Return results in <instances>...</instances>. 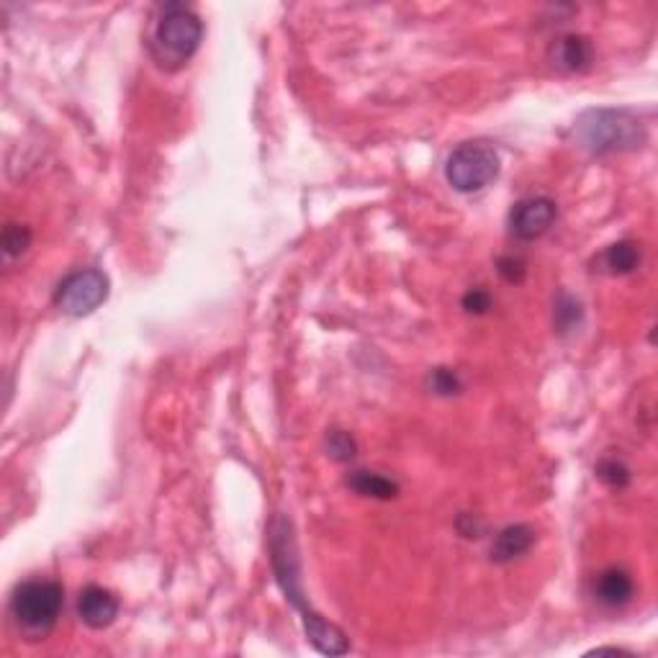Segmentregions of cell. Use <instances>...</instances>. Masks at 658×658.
Returning <instances> with one entry per match:
<instances>
[{
  "mask_svg": "<svg viewBox=\"0 0 658 658\" xmlns=\"http://www.w3.org/2000/svg\"><path fill=\"white\" fill-rule=\"evenodd\" d=\"M599 479L610 484L612 489H623V486L630 484V471L628 466H623L620 461H602L597 468Z\"/></svg>",
  "mask_w": 658,
  "mask_h": 658,
  "instance_id": "cell-16",
  "label": "cell"
},
{
  "mask_svg": "<svg viewBox=\"0 0 658 658\" xmlns=\"http://www.w3.org/2000/svg\"><path fill=\"white\" fill-rule=\"evenodd\" d=\"M78 615L88 628L103 630L119 617V599H116L114 592L90 584V587H85L83 592H80Z\"/></svg>",
  "mask_w": 658,
  "mask_h": 658,
  "instance_id": "cell-8",
  "label": "cell"
},
{
  "mask_svg": "<svg viewBox=\"0 0 658 658\" xmlns=\"http://www.w3.org/2000/svg\"><path fill=\"white\" fill-rule=\"evenodd\" d=\"M201 39H204L201 18L186 6H168L152 34V52L162 67L175 70L191 60L201 47Z\"/></svg>",
  "mask_w": 658,
  "mask_h": 658,
  "instance_id": "cell-3",
  "label": "cell"
},
{
  "mask_svg": "<svg viewBox=\"0 0 658 658\" xmlns=\"http://www.w3.org/2000/svg\"><path fill=\"white\" fill-rule=\"evenodd\" d=\"M327 448H329V453H332V458H337V461H350V458L355 455L353 437L345 435V432H340V430H335L332 435H329Z\"/></svg>",
  "mask_w": 658,
  "mask_h": 658,
  "instance_id": "cell-17",
  "label": "cell"
},
{
  "mask_svg": "<svg viewBox=\"0 0 658 658\" xmlns=\"http://www.w3.org/2000/svg\"><path fill=\"white\" fill-rule=\"evenodd\" d=\"M347 486L360 494V497H371V499H394L399 494V486L394 484L391 479L381 476V473L373 471H355L350 479H347Z\"/></svg>",
  "mask_w": 658,
  "mask_h": 658,
  "instance_id": "cell-12",
  "label": "cell"
},
{
  "mask_svg": "<svg viewBox=\"0 0 658 658\" xmlns=\"http://www.w3.org/2000/svg\"><path fill=\"white\" fill-rule=\"evenodd\" d=\"M535 543L533 527L527 525H509L504 527L502 533L497 535L494 545H491V561L497 563H509L515 558L525 556Z\"/></svg>",
  "mask_w": 658,
  "mask_h": 658,
  "instance_id": "cell-11",
  "label": "cell"
},
{
  "mask_svg": "<svg viewBox=\"0 0 658 658\" xmlns=\"http://www.w3.org/2000/svg\"><path fill=\"white\" fill-rule=\"evenodd\" d=\"M430 383L432 389H435V394L450 396L461 391V381H458V376H455L453 371H448V368H437V371H432Z\"/></svg>",
  "mask_w": 658,
  "mask_h": 658,
  "instance_id": "cell-18",
  "label": "cell"
},
{
  "mask_svg": "<svg viewBox=\"0 0 658 658\" xmlns=\"http://www.w3.org/2000/svg\"><path fill=\"white\" fill-rule=\"evenodd\" d=\"M556 216L558 209L551 198H525V201H520V204L512 209V214H509V229H512L517 240L533 242L553 227Z\"/></svg>",
  "mask_w": 658,
  "mask_h": 658,
  "instance_id": "cell-7",
  "label": "cell"
},
{
  "mask_svg": "<svg viewBox=\"0 0 658 658\" xmlns=\"http://www.w3.org/2000/svg\"><path fill=\"white\" fill-rule=\"evenodd\" d=\"M576 137L587 150L605 152L635 150L646 142V129L628 111H587L576 124Z\"/></svg>",
  "mask_w": 658,
  "mask_h": 658,
  "instance_id": "cell-4",
  "label": "cell"
},
{
  "mask_svg": "<svg viewBox=\"0 0 658 658\" xmlns=\"http://www.w3.org/2000/svg\"><path fill=\"white\" fill-rule=\"evenodd\" d=\"M638 263H641V247L630 240L615 242V245H610L602 252V265H605V270L612 273V276L633 273V270L638 268Z\"/></svg>",
  "mask_w": 658,
  "mask_h": 658,
  "instance_id": "cell-13",
  "label": "cell"
},
{
  "mask_svg": "<svg viewBox=\"0 0 658 658\" xmlns=\"http://www.w3.org/2000/svg\"><path fill=\"white\" fill-rule=\"evenodd\" d=\"M65 589L52 579L24 581L11 597V617L26 641H44L60 620Z\"/></svg>",
  "mask_w": 658,
  "mask_h": 658,
  "instance_id": "cell-2",
  "label": "cell"
},
{
  "mask_svg": "<svg viewBox=\"0 0 658 658\" xmlns=\"http://www.w3.org/2000/svg\"><path fill=\"white\" fill-rule=\"evenodd\" d=\"M448 183L461 193L484 191L499 175V155L486 142H466L455 147L445 165Z\"/></svg>",
  "mask_w": 658,
  "mask_h": 658,
  "instance_id": "cell-5",
  "label": "cell"
},
{
  "mask_svg": "<svg viewBox=\"0 0 658 658\" xmlns=\"http://www.w3.org/2000/svg\"><path fill=\"white\" fill-rule=\"evenodd\" d=\"M594 49L587 36L566 34L551 47V60L563 72H581L592 65Z\"/></svg>",
  "mask_w": 658,
  "mask_h": 658,
  "instance_id": "cell-9",
  "label": "cell"
},
{
  "mask_svg": "<svg viewBox=\"0 0 658 658\" xmlns=\"http://www.w3.org/2000/svg\"><path fill=\"white\" fill-rule=\"evenodd\" d=\"M270 553H273V569H276L278 584H281L283 592L288 594L291 605L299 607L301 615H304L306 638L312 641V646L317 648L319 653H327V656H342V653L347 651L345 633L337 630L335 625H329L327 620H322L312 607L306 605L304 592H301L296 543H294V535H291V525H288L286 520L273 522V530H270Z\"/></svg>",
  "mask_w": 658,
  "mask_h": 658,
  "instance_id": "cell-1",
  "label": "cell"
},
{
  "mask_svg": "<svg viewBox=\"0 0 658 658\" xmlns=\"http://www.w3.org/2000/svg\"><path fill=\"white\" fill-rule=\"evenodd\" d=\"M463 309L468 314H486L491 309V296L486 294L484 288H473L463 296Z\"/></svg>",
  "mask_w": 658,
  "mask_h": 658,
  "instance_id": "cell-19",
  "label": "cell"
},
{
  "mask_svg": "<svg viewBox=\"0 0 658 658\" xmlns=\"http://www.w3.org/2000/svg\"><path fill=\"white\" fill-rule=\"evenodd\" d=\"M633 592V576L625 569H617V566L602 571L597 579V587H594V594H597V599L605 607H625L633 599Z\"/></svg>",
  "mask_w": 658,
  "mask_h": 658,
  "instance_id": "cell-10",
  "label": "cell"
},
{
  "mask_svg": "<svg viewBox=\"0 0 658 658\" xmlns=\"http://www.w3.org/2000/svg\"><path fill=\"white\" fill-rule=\"evenodd\" d=\"M108 288H111V283L101 270H78L60 283L54 301L70 317H88L108 299Z\"/></svg>",
  "mask_w": 658,
  "mask_h": 658,
  "instance_id": "cell-6",
  "label": "cell"
},
{
  "mask_svg": "<svg viewBox=\"0 0 658 658\" xmlns=\"http://www.w3.org/2000/svg\"><path fill=\"white\" fill-rule=\"evenodd\" d=\"M525 263L520 258H502L499 260V273L507 283H520L525 278Z\"/></svg>",
  "mask_w": 658,
  "mask_h": 658,
  "instance_id": "cell-20",
  "label": "cell"
},
{
  "mask_svg": "<svg viewBox=\"0 0 658 658\" xmlns=\"http://www.w3.org/2000/svg\"><path fill=\"white\" fill-rule=\"evenodd\" d=\"M31 242L29 227H21V224H8L6 232H3V250H6L8 258H16L21 252H26Z\"/></svg>",
  "mask_w": 658,
  "mask_h": 658,
  "instance_id": "cell-15",
  "label": "cell"
},
{
  "mask_svg": "<svg viewBox=\"0 0 658 658\" xmlns=\"http://www.w3.org/2000/svg\"><path fill=\"white\" fill-rule=\"evenodd\" d=\"M553 319H556V327L561 332H571L574 327H579L581 322V304L569 294H561L556 301V312H553Z\"/></svg>",
  "mask_w": 658,
  "mask_h": 658,
  "instance_id": "cell-14",
  "label": "cell"
}]
</instances>
